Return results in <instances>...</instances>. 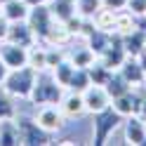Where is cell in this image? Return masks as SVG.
<instances>
[{"instance_id":"5b68a950","label":"cell","mask_w":146,"mask_h":146,"mask_svg":"<svg viewBox=\"0 0 146 146\" xmlns=\"http://www.w3.org/2000/svg\"><path fill=\"white\" fill-rule=\"evenodd\" d=\"M61 94H64V87L54 83V78H42V73H40L29 99L33 104H59Z\"/></svg>"},{"instance_id":"d590c367","label":"cell","mask_w":146,"mask_h":146,"mask_svg":"<svg viewBox=\"0 0 146 146\" xmlns=\"http://www.w3.org/2000/svg\"><path fill=\"white\" fill-rule=\"evenodd\" d=\"M139 115L146 120V99H144V104H141V111H139Z\"/></svg>"},{"instance_id":"8d00e7d4","label":"cell","mask_w":146,"mask_h":146,"mask_svg":"<svg viewBox=\"0 0 146 146\" xmlns=\"http://www.w3.org/2000/svg\"><path fill=\"white\" fill-rule=\"evenodd\" d=\"M3 3H7V0H0V5H3Z\"/></svg>"},{"instance_id":"ac0fdd59","label":"cell","mask_w":146,"mask_h":146,"mask_svg":"<svg viewBox=\"0 0 146 146\" xmlns=\"http://www.w3.org/2000/svg\"><path fill=\"white\" fill-rule=\"evenodd\" d=\"M19 141V123L17 118L0 120V146H17Z\"/></svg>"},{"instance_id":"cb8c5ba5","label":"cell","mask_w":146,"mask_h":146,"mask_svg":"<svg viewBox=\"0 0 146 146\" xmlns=\"http://www.w3.org/2000/svg\"><path fill=\"white\" fill-rule=\"evenodd\" d=\"M111 35L113 33H106V31H99V29H92V33L85 38V42L92 47V52L97 54V57H102L104 54V50L111 45Z\"/></svg>"},{"instance_id":"6da1fadb","label":"cell","mask_w":146,"mask_h":146,"mask_svg":"<svg viewBox=\"0 0 146 146\" xmlns=\"http://www.w3.org/2000/svg\"><path fill=\"white\" fill-rule=\"evenodd\" d=\"M38 76L40 73L33 71L29 64H26V66H19V68H10L3 87L14 99H29L31 92H33V87H35V83H38Z\"/></svg>"},{"instance_id":"4316f807","label":"cell","mask_w":146,"mask_h":146,"mask_svg":"<svg viewBox=\"0 0 146 146\" xmlns=\"http://www.w3.org/2000/svg\"><path fill=\"white\" fill-rule=\"evenodd\" d=\"M104 87H106V92L111 94V99H113V97H118V94L127 92V90H130V83L120 76V71H113V76L108 78V83H106Z\"/></svg>"},{"instance_id":"83f0119b","label":"cell","mask_w":146,"mask_h":146,"mask_svg":"<svg viewBox=\"0 0 146 146\" xmlns=\"http://www.w3.org/2000/svg\"><path fill=\"white\" fill-rule=\"evenodd\" d=\"M92 85V80H90V73L87 68H76V73H73V78H71V83L66 90H76V92H85V90Z\"/></svg>"},{"instance_id":"f1b7e54d","label":"cell","mask_w":146,"mask_h":146,"mask_svg":"<svg viewBox=\"0 0 146 146\" xmlns=\"http://www.w3.org/2000/svg\"><path fill=\"white\" fill-rule=\"evenodd\" d=\"M99 7H104L102 0H76V12H78V17H83V19H92Z\"/></svg>"},{"instance_id":"d6986e66","label":"cell","mask_w":146,"mask_h":146,"mask_svg":"<svg viewBox=\"0 0 146 146\" xmlns=\"http://www.w3.org/2000/svg\"><path fill=\"white\" fill-rule=\"evenodd\" d=\"M52 78H54V83L57 85H61L64 90L68 87V83H71V78H73V73H76V66H73V61L68 59V57H64L57 66H54L52 71Z\"/></svg>"},{"instance_id":"836d02e7","label":"cell","mask_w":146,"mask_h":146,"mask_svg":"<svg viewBox=\"0 0 146 146\" xmlns=\"http://www.w3.org/2000/svg\"><path fill=\"white\" fill-rule=\"evenodd\" d=\"M7 73H10V68H7V66H5V61L0 59V85L5 83V78H7Z\"/></svg>"},{"instance_id":"8992f818","label":"cell","mask_w":146,"mask_h":146,"mask_svg":"<svg viewBox=\"0 0 146 146\" xmlns=\"http://www.w3.org/2000/svg\"><path fill=\"white\" fill-rule=\"evenodd\" d=\"M26 21H29L31 31L35 33V38H38V42H40V40L45 38V33L50 31L54 17H52V12H50L47 3H45V5H35V7H31V10H29V17H26Z\"/></svg>"},{"instance_id":"4dcf8cb0","label":"cell","mask_w":146,"mask_h":146,"mask_svg":"<svg viewBox=\"0 0 146 146\" xmlns=\"http://www.w3.org/2000/svg\"><path fill=\"white\" fill-rule=\"evenodd\" d=\"M125 10H130L134 17H141V14H146V0H127Z\"/></svg>"},{"instance_id":"9a60e30c","label":"cell","mask_w":146,"mask_h":146,"mask_svg":"<svg viewBox=\"0 0 146 146\" xmlns=\"http://www.w3.org/2000/svg\"><path fill=\"white\" fill-rule=\"evenodd\" d=\"M29 10H31V7L26 5L24 0H7V3L0 5V14H3L10 24H12V21H26Z\"/></svg>"},{"instance_id":"603a6c76","label":"cell","mask_w":146,"mask_h":146,"mask_svg":"<svg viewBox=\"0 0 146 146\" xmlns=\"http://www.w3.org/2000/svg\"><path fill=\"white\" fill-rule=\"evenodd\" d=\"M134 29H137V17L130 10H120V12L115 14V29H113L115 35L125 38V35H130Z\"/></svg>"},{"instance_id":"f546056e","label":"cell","mask_w":146,"mask_h":146,"mask_svg":"<svg viewBox=\"0 0 146 146\" xmlns=\"http://www.w3.org/2000/svg\"><path fill=\"white\" fill-rule=\"evenodd\" d=\"M64 57H66V54L61 52V47H52V45H47V71H52Z\"/></svg>"},{"instance_id":"4fadbf2b","label":"cell","mask_w":146,"mask_h":146,"mask_svg":"<svg viewBox=\"0 0 146 146\" xmlns=\"http://www.w3.org/2000/svg\"><path fill=\"white\" fill-rule=\"evenodd\" d=\"M71 40H73V33H71V29H68V24L54 19L52 26H50V31L45 33V38H42L40 42H42V45H52V47H64V45H68Z\"/></svg>"},{"instance_id":"52a82bcc","label":"cell","mask_w":146,"mask_h":146,"mask_svg":"<svg viewBox=\"0 0 146 146\" xmlns=\"http://www.w3.org/2000/svg\"><path fill=\"white\" fill-rule=\"evenodd\" d=\"M83 99H85V111L92 115L99 111H106L111 106V94L106 92L104 85H90L83 92Z\"/></svg>"},{"instance_id":"ba28073f","label":"cell","mask_w":146,"mask_h":146,"mask_svg":"<svg viewBox=\"0 0 146 146\" xmlns=\"http://www.w3.org/2000/svg\"><path fill=\"white\" fill-rule=\"evenodd\" d=\"M0 59L5 61L7 68H19L29 64V47H21L17 42L10 40H3L0 42Z\"/></svg>"},{"instance_id":"e575fe53","label":"cell","mask_w":146,"mask_h":146,"mask_svg":"<svg viewBox=\"0 0 146 146\" xmlns=\"http://www.w3.org/2000/svg\"><path fill=\"white\" fill-rule=\"evenodd\" d=\"M24 3L29 5V7H35V5H45L47 0H24Z\"/></svg>"},{"instance_id":"e0dca14e","label":"cell","mask_w":146,"mask_h":146,"mask_svg":"<svg viewBox=\"0 0 146 146\" xmlns=\"http://www.w3.org/2000/svg\"><path fill=\"white\" fill-rule=\"evenodd\" d=\"M47 7L54 19L59 21H68L71 17H76V0H47Z\"/></svg>"},{"instance_id":"30bf717a","label":"cell","mask_w":146,"mask_h":146,"mask_svg":"<svg viewBox=\"0 0 146 146\" xmlns=\"http://www.w3.org/2000/svg\"><path fill=\"white\" fill-rule=\"evenodd\" d=\"M125 120V127H123V132H125V144H130V146H141L146 144V120L137 113V115H127L123 118Z\"/></svg>"},{"instance_id":"7c38bea8","label":"cell","mask_w":146,"mask_h":146,"mask_svg":"<svg viewBox=\"0 0 146 146\" xmlns=\"http://www.w3.org/2000/svg\"><path fill=\"white\" fill-rule=\"evenodd\" d=\"M59 108L66 118H80L85 115V99L83 92H76V90H64V94L59 99Z\"/></svg>"},{"instance_id":"277c9868","label":"cell","mask_w":146,"mask_h":146,"mask_svg":"<svg viewBox=\"0 0 146 146\" xmlns=\"http://www.w3.org/2000/svg\"><path fill=\"white\" fill-rule=\"evenodd\" d=\"M33 120L38 123L47 134H54V132H59L61 127H64L66 115L61 113L59 104H40V108H38L35 115H33Z\"/></svg>"},{"instance_id":"d6a6232c","label":"cell","mask_w":146,"mask_h":146,"mask_svg":"<svg viewBox=\"0 0 146 146\" xmlns=\"http://www.w3.org/2000/svg\"><path fill=\"white\" fill-rule=\"evenodd\" d=\"M7 29H10V21H7L3 14H0V42L7 40Z\"/></svg>"},{"instance_id":"484cf974","label":"cell","mask_w":146,"mask_h":146,"mask_svg":"<svg viewBox=\"0 0 146 146\" xmlns=\"http://www.w3.org/2000/svg\"><path fill=\"white\" fill-rule=\"evenodd\" d=\"M17 118V106H14V97L0 85V120H10Z\"/></svg>"},{"instance_id":"ffe728a7","label":"cell","mask_w":146,"mask_h":146,"mask_svg":"<svg viewBox=\"0 0 146 146\" xmlns=\"http://www.w3.org/2000/svg\"><path fill=\"white\" fill-rule=\"evenodd\" d=\"M29 66L38 73L47 71V45H38L33 42L29 47Z\"/></svg>"},{"instance_id":"7402d4cb","label":"cell","mask_w":146,"mask_h":146,"mask_svg":"<svg viewBox=\"0 0 146 146\" xmlns=\"http://www.w3.org/2000/svg\"><path fill=\"white\" fill-rule=\"evenodd\" d=\"M123 45H125V52L130 54V57H139V54L144 52V47H146V33L139 31V29H134L130 35L123 38Z\"/></svg>"},{"instance_id":"44dd1931","label":"cell","mask_w":146,"mask_h":146,"mask_svg":"<svg viewBox=\"0 0 146 146\" xmlns=\"http://www.w3.org/2000/svg\"><path fill=\"white\" fill-rule=\"evenodd\" d=\"M115 10H108V7H99V10L94 12L92 17V24H94V29L99 31H106V33H113L115 29Z\"/></svg>"},{"instance_id":"d4e9b609","label":"cell","mask_w":146,"mask_h":146,"mask_svg":"<svg viewBox=\"0 0 146 146\" xmlns=\"http://www.w3.org/2000/svg\"><path fill=\"white\" fill-rule=\"evenodd\" d=\"M87 73H90V80H92V85H106L108 78L113 76V71L106 66L102 59H94L92 66H87Z\"/></svg>"},{"instance_id":"3957f363","label":"cell","mask_w":146,"mask_h":146,"mask_svg":"<svg viewBox=\"0 0 146 146\" xmlns=\"http://www.w3.org/2000/svg\"><path fill=\"white\" fill-rule=\"evenodd\" d=\"M92 118H94V123H92V132H94V144H97V146L106 144V141H108V137H111V134H113V130L118 127V123L123 120V118L118 115L111 106H108L106 111L94 113Z\"/></svg>"},{"instance_id":"7a4b0ae2","label":"cell","mask_w":146,"mask_h":146,"mask_svg":"<svg viewBox=\"0 0 146 146\" xmlns=\"http://www.w3.org/2000/svg\"><path fill=\"white\" fill-rule=\"evenodd\" d=\"M146 99V85L144 87H130L127 92L118 94L111 99V108L120 115V118H127V115H137L141 111V104Z\"/></svg>"},{"instance_id":"1f68e13d","label":"cell","mask_w":146,"mask_h":146,"mask_svg":"<svg viewBox=\"0 0 146 146\" xmlns=\"http://www.w3.org/2000/svg\"><path fill=\"white\" fill-rule=\"evenodd\" d=\"M104 7H108V10H115V12H120L127 7V0H102Z\"/></svg>"},{"instance_id":"2e32d148","label":"cell","mask_w":146,"mask_h":146,"mask_svg":"<svg viewBox=\"0 0 146 146\" xmlns=\"http://www.w3.org/2000/svg\"><path fill=\"white\" fill-rule=\"evenodd\" d=\"M66 57L73 61V66H76V68H87V66H92V64H94L97 54L85 42V45H78V47H71V52L66 54Z\"/></svg>"},{"instance_id":"5bb4252c","label":"cell","mask_w":146,"mask_h":146,"mask_svg":"<svg viewBox=\"0 0 146 146\" xmlns=\"http://www.w3.org/2000/svg\"><path fill=\"white\" fill-rule=\"evenodd\" d=\"M7 40L21 45V47H31L33 42H38V38H35V33L31 31L29 21H12L10 29H7Z\"/></svg>"},{"instance_id":"8fae6325","label":"cell","mask_w":146,"mask_h":146,"mask_svg":"<svg viewBox=\"0 0 146 146\" xmlns=\"http://www.w3.org/2000/svg\"><path fill=\"white\" fill-rule=\"evenodd\" d=\"M118 71H120V76L130 83V87H144L146 85V71H144L141 61L137 57H130V54H127Z\"/></svg>"},{"instance_id":"9c48e42d","label":"cell","mask_w":146,"mask_h":146,"mask_svg":"<svg viewBox=\"0 0 146 146\" xmlns=\"http://www.w3.org/2000/svg\"><path fill=\"white\" fill-rule=\"evenodd\" d=\"M19 141L21 144H47L50 134L33 120V118H19Z\"/></svg>"}]
</instances>
